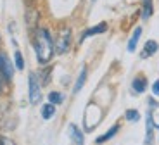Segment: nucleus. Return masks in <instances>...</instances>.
<instances>
[{"instance_id": "nucleus-5", "label": "nucleus", "mask_w": 159, "mask_h": 145, "mask_svg": "<svg viewBox=\"0 0 159 145\" xmlns=\"http://www.w3.org/2000/svg\"><path fill=\"white\" fill-rule=\"evenodd\" d=\"M157 50H159L157 42H154V40H149V42L145 43V45H143V50L140 52V57H142V59H147V57L154 55Z\"/></svg>"}, {"instance_id": "nucleus-17", "label": "nucleus", "mask_w": 159, "mask_h": 145, "mask_svg": "<svg viewBox=\"0 0 159 145\" xmlns=\"http://www.w3.org/2000/svg\"><path fill=\"white\" fill-rule=\"evenodd\" d=\"M126 119H128V121H131V123H135V121H139V119H140V114L137 112V111L130 109V111H126Z\"/></svg>"}, {"instance_id": "nucleus-18", "label": "nucleus", "mask_w": 159, "mask_h": 145, "mask_svg": "<svg viewBox=\"0 0 159 145\" xmlns=\"http://www.w3.org/2000/svg\"><path fill=\"white\" fill-rule=\"evenodd\" d=\"M0 145H16V143L7 137H0Z\"/></svg>"}, {"instance_id": "nucleus-15", "label": "nucleus", "mask_w": 159, "mask_h": 145, "mask_svg": "<svg viewBox=\"0 0 159 145\" xmlns=\"http://www.w3.org/2000/svg\"><path fill=\"white\" fill-rule=\"evenodd\" d=\"M14 59H16V67H17L19 71H23V69H24V61H23V55H21L19 50L14 54Z\"/></svg>"}, {"instance_id": "nucleus-16", "label": "nucleus", "mask_w": 159, "mask_h": 145, "mask_svg": "<svg viewBox=\"0 0 159 145\" xmlns=\"http://www.w3.org/2000/svg\"><path fill=\"white\" fill-rule=\"evenodd\" d=\"M48 100H50L52 104H61L64 100V97L61 93H57V92H52V93L48 95Z\"/></svg>"}, {"instance_id": "nucleus-14", "label": "nucleus", "mask_w": 159, "mask_h": 145, "mask_svg": "<svg viewBox=\"0 0 159 145\" xmlns=\"http://www.w3.org/2000/svg\"><path fill=\"white\" fill-rule=\"evenodd\" d=\"M118 131H119V126H118V125H114V126H112V128L109 129V131H107L106 135H102V137H99V138H97V143H102V142H107L109 138H112L116 133H118Z\"/></svg>"}, {"instance_id": "nucleus-9", "label": "nucleus", "mask_w": 159, "mask_h": 145, "mask_svg": "<svg viewBox=\"0 0 159 145\" xmlns=\"http://www.w3.org/2000/svg\"><path fill=\"white\" fill-rule=\"evenodd\" d=\"M106 29H107V24H106V23L97 24V26H93V28H90V29H87V31L81 35V42H83L85 38H88V36H93V35H99V33H104Z\"/></svg>"}, {"instance_id": "nucleus-10", "label": "nucleus", "mask_w": 159, "mask_h": 145, "mask_svg": "<svg viewBox=\"0 0 159 145\" xmlns=\"http://www.w3.org/2000/svg\"><path fill=\"white\" fill-rule=\"evenodd\" d=\"M140 35H142V28L139 26V28L133 29V35H131L130 42H128V52H135L137 43H139V40H140Z\"/></svg>"}, {"instance_id": "nucleus-11", "label": "nucleus", "mask_w": 159, "mask_h": 145, "mask_svg": "<svg viewBox=\"0 0 159 145\" xmlns=\"http://www.w3.org/2000/svg\"><path fill=\"white\" fill-rule=\"evenodd\" d=\"M154 12V4L152 0H142V19H149Z\"/></svg>"}, {"instance_id": "nucleus-3", "label": "nucleus", "mask_w": 159, "mask_h": 145, "mask_svg": "<svg viewBox=\"0 0 159 145\" xmlns=\"http://www.w3.org/2000/svg\"><path fill=\"white\" fill-rule=\"evenodd\" d=\"M40 100H42V92H40L38 76H36L35 73H31V75H30V102H31L33 106H36Z\"/></svg>"}, {"instance_id": "nucleus-2", "label": "nucleus", "mask_w": 159, "mask_h": 145, "mask_svg": "<svg viewBox=\"0 0 159 145\" xmlns=\"http://www.w3.org/2000/svg\"><path fill=\"white\" fill-rule=\"evenodd\" d=\"M69 43H71V29L69 28H64L56 40V48L54 50L57 54H66L69 50Z\"/></svg>"}, {"instance_id": "nucleus-7", "label": "nucleus", "mask_w": 159, "mask_h": 145, "mask_svg": "<svg viewBox=\"0 0 159 145\" xmlns=\"http://www.w3.org/2000/svg\"><path fill=\"white\" fill-rule=\"evenodd\" d=\"M69 137L73 138L75 145H83L85 143V138H83V133L80 131V128L76 125H69Z\"/></svg>"}, {"instance_id": "nucleus-6", "label": "nucleus", "mask_w": 159, "mask_h": 145, "mask_svg": "<svg viewBox=\"0 0 159 145\" xmlns=\"http://www.w3.org/2000/svg\"><path fill=\"white\" fill-rule=\"evenodd\" d=\"M145 123H147V129H145V145H152V140H154V133H152V129H154V123H152V114L151 111L147 112L145 116Z\"/></svg>"}, {"instance_id": "nucleus-19", "label": "nucleus", "mask_w": 159, "mask_h": 145, "mask_svg": "<svg viewBox=\"0 0 159 145\" xmlns=\"http://www.w3.org/2000/svg\"><path fill=\"white\" fill-rule=\"evenodd\" d=\"M152 93H154L156 97H159V79L154 83V85H152Z\"/></svg>"}, {"instance_id": "nucleus-12", "label": "nucleus", "mask_w": 159, "mask_h": 145, "mask_svg": "<svg viewBox=\"0 0 159 145\" xmlns=\"http://www.w3.org/2000/svg\"><path fill=\"white\" fill-rule=\"evenodd\" d=\"M85 81H87V67H83V69H81V73H80L78 79H76L75 88H73V92H75V93H78V92L81 90V86L85 85Z\"/></svg>"}, {"instance_id": "nucleus-13", "label": "nucleus", "mask_w": 159, "mask_h": 145, "mask_svg": "<svg viewBox=\"0 0 159 145\" xmlns=\"http://www.w3.org/2000/svg\"><path fill=\"white\" fill-rule=\"evenodd\" d=\"M54 114H56V106H54L52 102L50 104H45V106L42 107V118H43V119H50Z\"/></svg>"}, {"instance_id": "nucleus-4", "label": "nucleus", "mask_w": 159, "mask_h": 145, "mask_svg": "<svg viewBox=\"0 0 159 145\" xmlns=\"http://www.w3.org/2000/svg\"><path fill=\"white\" fill-rule=\"evenodd\" d=\"M0 73H2V76H5L7 79L12 78V75H14V66L11 64V61H9V57L5 55V52L0 50Z\"/></svg>"}, {"instance_id": "nucleus-8", "label": "nucleus", "mask_w": 159, "mask_h": 145, "mask_svg": "<svg viewBox=\"0 0 159 145\" xmlns=\"http://www.w3.org/2000/svg\"><path fill=\"white\" fill-rule=\"evenodd\" d=\"M131 88H133L135 93H143L145 88H147V79L143 78V76H137L133 79V83H131Z\"/></svg>"}, {"instance_id": "nucleus-1", "label": "nucleus", "mask_w": 159, "mask_h": 145, "mask_svg": "<svg viewBox=\"0 0 159 145\" xmlns=\"http://www.w3.org/2000/svg\"><path fill=\"white\" fill-rule=\"evenodd\" d=\"M35 52H36V59L40 64H47L50 61L52 54H54V42L50 38V33L45 28H38L35 33Z\"/></svg>"}]
</instances>
